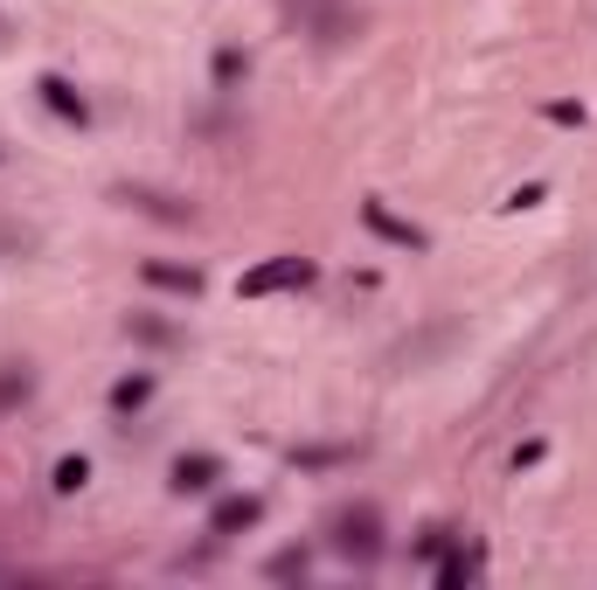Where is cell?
I'll use <instances>...</instances> for the list:
<instances>
[{
  "label": "cell",
  "instance_id": "obj_7",
  "mask_svg": "<svg viewBox=\"0 0 597 590\" xmlns=\"http://www.w3.org/2000/svg\"><path fill=\"white\" fill-rule=\"evenodd\" d=\"M119 195L133 202V208H146V216H160V222H188V216H195L188 202H174V195H154V188H119Z\"/></svg>",
  "mask_w": 597,
  "mask_h": 590
},
{
  "label": "cell",
  "instance_id": "obj_14",
  "mask_svg": "<svg viewBox=\"0 0 597 590\" xmlns=\"http://www.w3.org/2000/svg\"><path fill=\"white\" fill-rule=\"evenodd\" d=\"M348 451H333V445H313V451H292V466H341Z\"/></svg>",
  "mask_w": 597,
  "mask_h": 590
},
{
  "label": "cell",
  "instance_id": "obj_2",
  "mask_svg": "<svg viewBox=\"0 0 597 590\" xmlns=\"http://www.w3.org/2000/svg\"><path fill=\"white\" fill-rule=\"evenodd\" d=\"M333 549H341V556H354V563H376V556H382V521H376V507L341 514V521H333Z\"/></svg>",
  "mask_w": 597,
  "mask_h": 590
},
{
  "label": "cell",
  "instance_id": "obj_11",
  "mask_svg": "<svg viewBox=\"0 0 597 590\" xmlns=\"http://www.w3.org/2000/svg\"><path fill=\"white\" fill-rule=\"evenodd\" d=\"M125 334H139V340H154V348H174V327H167V320H154V313H133V320H125Z\"/></svg>",
  "mask_w": 597,
  "mask_h": 590
},
{
  "label": "cell",
  "instance_id": "obj_3",
  "mask_svg": "<svg viewBox=\"0 0 597 590\" xmlns=\"http://www.w3.org/2000/svg\"><path fill=\"white\" fill-rule=\"evenodd\" d=\"M35 91H42V105L56 111V119H70V125H84V119H90V105H84V91H77V84H70V77H56V70H49V77H42V84H35Z\"/></svg>",
  "mask_w": 597,
  "mask_h": 590
},
{
  "label": "cell",
  "instance_id": "obj_4",
  "mask_svg": "<svg viewBox=\"0 0 597 590\" xmlns=\"http://www.w3.org/2000/svg\"><path fill=\"white\" fill-rule=\"evenodd\" d=\"M257 514H265V501H257V493H230V501L209 514V535H236V528H257Z\"/></svg>",
  "mask_w": 597,
  "mask_h": 590
},
{
  "label": "cell",
  "instance_id": "obj_5",
  "mask_svg": "<svg viewBox=\"0 0 597 590\" xmlns=\"http://www.w3.org/2000/svg\"><path fill=\"white\" fill-rule=\"evenodd\" d=\"M222 480V459L216 451H195V459H174V493H209Z\"/></svg>",
  "mask_w": 597,
  "mask_h": 590
},
{
  "label": "cell",
  "instance_id": "obj_13",
  "mask_svg": "<svg viewBox=\"0 0 597 590\" xmlns=\"http://www.w3.org/2000/svg\"><path fill=\"white\" fill-rule=\"evenodd\" d=\"M28 389H35V375H28V369H0V410L28 404Z\"/></svg>",
  "mask_w": 597,
  "mask_h": 590
},
{
  "label": "cell",
  "instance_id": "obj_6",
  "mask_svg": "<svg viewBox=\"0 0 597 590\" xmlns=\"http://www.w3.org/2000/svg\"><path fill=\"white\" fill-rule=\"evenodd\" d=\"M362 222H368V230H376V237L403 243V251H424V230H417V222H397V216H389L382 202H362Z\"/></svg>",
  "mask_w": 597,
  "mask_h": 590
},
{
  "label": "cell",
  "instance_id": "obj_12",
  "mask_svg": "<svg viewBox=\"0 0 597 590\" xmlns=\"http://www.w3.org/2000/svg\"><path fill=\"white\" fill-rule=\"evenodd\" d=\"M84 480H90V466H84V459H56V472H49V486L63 493V501H70V493H84Z\"/></svg>",
  "mask_w": 597,
  "mask_h": 590
},
{
  "label": "cell",
  "instance_id": "obj_8",
  "mask_svg": "<svg viewBox=\"0 0 597 590\" xmlns=\"http://www.w3.org/2000/svg\"><path fill=\"white\" fill-rule=\"evenodd\" d=\"M146 285H160V292H188V299H195V292H202V272H195V264H160V257H154V264H146Z\"/></svg>",
  "mask_w": 597,
  "mask_h": 590
},
{
  "label": "cell",
  "instance_id": "obj_1",
  "mask_svg": "<svg viewBox=\"0 0 597 590\" xmlns=\"http://www.w3.org/2000/svg\"><path fill=\"white\" fill-rule=\"evenodd\" d=\"M298 285H313V257L285 251V257H265L257 272H244L236 292H244V299H271V292H298Z\"/></svg>",
  "mask_w": 597,
  "mask_h": 590
},
{
  "label": "cell",
  "instance_id": "obj_16",
  "mask_svg": "<svg viewBox=\"0 0 597 590\" xmlns=\"http://www.w3.org/2000/svg\"><path fill=\"white\" fill-rule=\"evenodd\" d=\"M216 77H222V84H236V77H244V56L222 49V56H216Z\"/></svg>",
  "mask_w": 597,
  "mask_h": 590
},
{
  "label": "cell",
  "instance_id": "obj_10",
  "mask_svg": "<svg viewBox=\"0 0 597 590\" xmlns=\"http://www.w3.org/2000/svg\"><path fill=\"white\" fill-rule=\"evenodd\" d=\"M146 396H154V375H125V383L111 389V410L133 417V410H146Z\"/></svg>",
  "mask_w": 597,
  "mask_h": 590
},
{
  "label": "cell",
  "instance_id": "obj_15",
  "mask_svg": "<svg viewBox=\"0 0 597 590\" xmlns=\"http://www.w3.org/2000/svg\"><path fill=\"white\" fill-rule=\"evenodd\" d=\"M271 577H306V549H285V556H271Z\"/></svg>",
  "mask_w": 597,
  "mask_h": 590
},
{
  "label": "cell",
  "instance_id": "obj_17",
  "mask_svg": "<svg viewBox=\"0 0 597 590\" xmlns=\"http://www.w3.org/2000/svg\"><path fill=\"white\" fill-rule=\"evenodd\" d=\"M0 43H8V14H0Z\"/></svg>",
  "mask_w": 597,
  "mask_h": 590
},
{
  "label": "cell",
  "instance_id": "obj_9",
  "mask_svg": "<svg viewBox=\"0 0 597 590\" xmlns=\"http://www.w3.org/2000/svg\"><path fill=\"white\" fill-rule=\"evenodd\" d=\"M473 577H479V549H452V556L438 563V583H444V590H465Z\"/></svg>",
  "mask_w": 597,
  "mask_h": 590
}]
</instances>
